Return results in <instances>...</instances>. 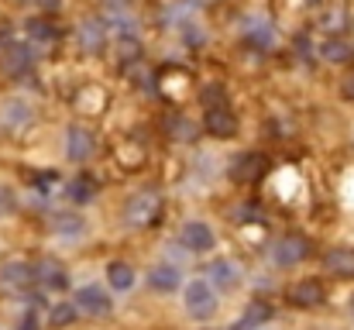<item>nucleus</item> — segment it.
Segmentation results:
<instances>
[{"mask_svg": "<svg viewBox=\"0 0 354 330\" xmlns=\"http://www.w3.org/2000/svg\"><path fill=\"white\" fill-rule=\"evenodd\" d=\"M351 320H354V300H351Z\"/></svg>", "mask_w": 354, "mask_h": 330, "instance_id": "28", "label": "nucleus"}, {"mask_svg": "<svg viewBox=\"0 0 354 330\" xmlns=\"http://www.w3.org/2000/svg\"><path fill=\"white\" fill-rule=\"evenodd\" d=\"M0 282L10 286V289H24V286H31V268L24 262H10V265H3Z\"/></svg>", "mask_w": 354, "mask_h": 330, "instance_id": "14", "label": "nucleus"}, {"mask_svg": "<svg viewBox=\"0 0 354 330\" xmlns=\"http://www.w3.org/2000/svg\"><path fill=\"white\" fill-rule=\"evenodd\" d=\"M289 300H292L296 306H320V303H324V286L313 282V279L296 282V286L289 289Z\"/></svg>", "mask_w": 354, "mask_h": 330, "instance_id": "10", "label": "nucleus"}, {"mask_svg": "<svg viewBox=\"0 0 354 330\" xmlns=\"http://www.w3.org/2000/svg\"><path fill=\"white\" fill-rule=\"evenodd\" d=\"M93 148H97V141H93V134H90L86 127L73 124V127L66 131V155H69L73 162H86V158L93 155Z\"/></svg>", "mask_w": 354, "mask_h": 330, "instance_id": "5", "label": "nucleus"}, {"mask_svg": "<svg viewBox=\"0 0 354 330\" xmlns=\"http://www.w3.org/2000/svg\"><path fill=\"white\" fill-rule=\"evenodd\" d=\"M73 317H76V306H73V303H62V306L52 310V320H55V324H69Z\"/></svg>", "mask_w": 354, "mask_h": 330, "instance_id": "22", "label": "nucleus"}, {"mask_svg": "<svg viewBox=\"0 0 354 330\" xmlns=\"http://www.w3.org/2000/svg\"><path fill=\"white\" fill-rule=\"evenodd\" d=\"M320 24H324L330 35H341V31L351 24V14H348V7H330V10L320 17Z\"/></svg>", "mask_w": 354, "mask_h": 330, "instance_id": "15", "label": "nucleus"}, {"mask_svg": "<svg viewBox=\"0 0 354 330\" xmlns=\"http://www.w3.org/2000/svg\"><path fill=\"white\" fill-rule=\"evenodd\" d=\"M207 275H210V286L234 289L237 282H241V265L231 262V258H214V262H210V268H207Z\"/></svg>", "mask_w": 354, "mask_h": 330, "instance_id": "8", "label": "nucleus"}, {"mask_svg": "<svg viewBox=\"0 0 354 330\" xmlns=\"http://www.w3.org/2000/svg\"><path fill=\"white\" fill-rule=\"evenodd\" d=\"M207 131H210L214 138H231L237 131V117L224 107V104H217V107L207 110Z\"/></svg>", "mask_w": 354, "mask_h": 330, "instance_id": "9", "label": "nucleus"}, {"mask_svg": "<svg viewBox=\"0 0 354 330\" xmlns=\"http://www.w3.org/2000/svg\"><path fill=\"white\" fill-rule=\"evenodd\" d=\"M10 207H14V196L7 186H0V210H10Z\"/></svg>", "mask_w": 354, "mask_h": 330, "instance_id": "25", "label": "nucleus"}, {"mask_svg": "<svg viewBox=\"0 0 354 330\" xmlns=\"http://www.w3.org/2000/svg\"><path fill=\"white\" fill-rule=\"evenodd\" d=\"M183 303H186V313H189L193 320H210V317L217 313V293H214L210 279H193V282H186Z\"/></svg>", "mask_w": 354, "mask_h": 330, "instance_id": "1", "label": "nucleus"}, {"mask_svg": "<svg viewBox=\"0 0 354 330\" xmlns=\"http://www.w3.org/2000/svg\"><path fill=\"white\" fill-rule=\"evenodd\" d=\"M179 241H183L189 251L203 255V251H210V248H214V230H210L203 220H189V223H183V230H179Z\"/></svg>", "mask_w": 354, "mask_h": 330, "instance_id": "6", "label": "nucleus"}, {"mask_svg": "<svg viewBox=\"0 0 354 330\" xmlns=\"http://www.w3.org/2000/svg\"><path fill=\"white\" fill-rule=\"evenodd\" d=\"M55 230H62V234H83V220L76 217H69V214H59L55 217Z\"/></svg>", "mask_w": 354, "mask_h": 330, "instance_id": "20", "label": "nucleus"}, {"mask_svg": "<svg viewBox=\"0 0 354 330\" xmlns=\"http://www.w3.org/2000/svg\"><path fill=\"white\" fill-rule=\"evenodd\" d=\"M107 282H111V289L127 293V289H134L138 275H134V268H131L127 262H111V265H107Z\"/></svg>", "mask_w": 354, "mask_h": 330, "instance_id": "12", "label": "nucleus"}, {"mask_svg": "<svg viewBox=\"0 0 354 330\" xmlns=\"http://www.w3.org/2000/svg\"><path fill=\"white\" fill-rule=\"evenodd\" d=\"M344 97H348V100H354V76L344 83Z\"/></svg>", "mask_w": 354, "mask_h": 330, "instance_id": "26", "label": "nucleus"}, {"mask_svg": "<svg viewBox=\"0 0 354 330\" xmlns=\"http://www.w3.org/2000/svg\"><path fill=\"white\" fill-rule=\"evenodd\" d=\"M17 330H38V313H35V310H28V313L21 317V324H17Z\"/></svg>", "mask_w": 354, "mask_h": 330, "instance_id": "24", "label": "nucleus"}, {"mask_svg": "<svg viewBox=\"0 0 354 330\" xmlns=\"http://www.w3.org/2000/svg\"><path fill=\"white\" fill-rule=\"evenodd\" d=\"M320 55L330 59V62H344V59H351V45L341 42V38H330V42L320 45Z\"/></svg>", "mask_w": 354, "mask_h": 330, "instance_id": "16", "label": "nucleus"}, {"mask_svg": "<svg viewBox=\"0 0 354 330\" xmlns=\"http://www.w3.org/2000/svg\"><path fill=\"white\" fill-rule=\"evenodd\" d=\"M158 210H162L158 193L145 190V193H138V196H131V200H127V207H124V220H127L131 227H148V223H155Z\"/></svg>", "mask_w": 354, "mask_h": 330, "instance_id": "2", "label": "nucleus"}, {"mask_svg": "<svg viewBox=\"0 0 354 330\" xmlns=\"http://www.w3.org/2000/svg\"><path fill=\"white\" fill-rule=\"evenodd\" d=\"M28 28H31V35H35V38H52V35H55V31H52V24H41V21H31Z\"/></svg>", "mask_w": 354, "mask_h": 330, "instance_id": "23", "label": "nucleus"}, {"mask_svg": "<svg viewBox=\"0 0 354 330\" xmlns=\"http://www.w3.org/2000/svg\"><path fill=\"white\" fill-rule=\"evenodd\" d=\"M324 265L334 272V275H354V248H330Z\"/></svg>", "mask_w": 354, "mask_h": 330, "instance_id": "13", "label": "nucleus"}, {"mask_svg": "<svg viewBox=\"0 0 354 330\" xmlns=\"http://www.w3.org/2000/svg\"><path fill=\"white\" fill-rule=\"evenodd\" d=\"M268 317H272V310H268V306H254V310H248V317L241 320V330L254 327V324H261V320H268Z\"/></svg>", "mask_w": 354, "mask_h": 330, "instance_id": "21", "label": "nucleus"}, {"mask_svg": "<svg viewBox=\"0 0 354 330\" xmlns=\"http://www.w3.org/2000/svg\"><path fill=\"white\" fill-rule=\"evenodd\" d=\"M83 42H86V48H90V52H93V48H100V45H104V24L86 21V24H83Z\"/></svg>", "mask_w": 354, "mask_h": 330, "instance_id": "18", "label": "nucleus"}, {"mask_svg": "<svg viewBox=\"0 0 354 330\" xmlns=\"http://www.w3.org/2000/svg\"><path fill=\"white\" fill-rule=\"evenodd\" d=\"M306 255H310V241H306V237H299V234H286V237H279V241H275V248H272V258H275L282 268L299 265Z\"/></svg>", "mask_w": 354, "mask_h": 330, "instance_id": "4", "label": "nucleus"}, {"mask_svg": "<svg viewBox=\"0 0 354 330\" xmlns=\"http://www.w3.org/2000/svg\"><path fill=\"white\" fill-rule=\"evenodd\" d=\"M0 120L14 131V127H24L28 120H31V107L24 104V100H3V107H0Z\"/></svg>", "mask_w": 354, "mask_h": 330, "instance_id": "11", "label": "nucleus"}, {"mask_svg": "<svg viewBox=\"0 0 354 330\" xmlns=\"http://www.w3.org/2000/svg\"><path fill=\"white\" fill-rule=\"evenodd\" d=\"M69 196L76 200V203H90L93 200V183L83 176V179H76L73 186H69Z\"/></svg>", "mask_w": 354, "mask_h": 330, "instance_id": "19", "label": "nucleus"}, {"mask_svg": "<svg viewBox=\"0 0 354 330\" xmlns=\"http://www.w3.org/2000/svg\"><path fill=\"white\" fill-rule=\"evenodd\" d=\"M73 306L83 310V313H90V317H107V313L114 310V300H111L107 289H100V286L90 282V286H80V289H76Z\"/></svg>", "mask_w": 354, "mask_h": 330, "instance_id": "3", "label": "nucleus"}, {"mask_svg": "<svg viewBox=\"0 0 354 330\" xmlns=\"http://www.w3.org/2000/svg\"><path fill=\"white\" fill-rule=\"evenodd\" d=\"M38 279H41L45 286H52V289H62V286H66V272H62V265H55V262H41Z\"/></svg>", "mask_w": 354, "mask_h": 330, "instance_id": "17", "label": "nucleus"}, {"mask_svg": "<svg viewBox=\"0 0 354 330\" xmlns=\"http://www.w3.org/2000/svg\"><path fill=\"white\" fill-rule=\"evenodd\" d=\"M148 282H151V289H158V293H172V289L183 286V268L172 265V262H158V265H151Z\"/></svg>", "mask_w": 354, "mask_h": 330, "instance_id": "7", "label": "nucleus"}, {"mask_svg": "<svg viewBox=\"0 0 354 330\" xmlns=\"http://www.w3.org/2000/svg\"><path fill=\"white\" fill-rule=\"evenodd\" d=\"M24 3H45V0H24ZM48 3H52V0H48Z\"/></svg>", "mask_w": 354, "mask_h": 330, "instance_id": "27", "label": "nucleus"}]
</instances>
